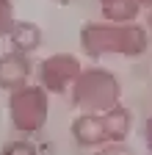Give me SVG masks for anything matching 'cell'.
<instances>
[{
    "mask_svg": "<svg viewBox=\"0 0 152 155\" xmlns=\"http://www.w3.org/2000/svg\"><path fill=\"white\" fill-rule=\"evenodd\" d=\"M149 47V33L138 22H86L80 28V50L89 58L122 55L136 58Z\"/></svg>",
    "mask_w": 152,
    "mask_h": 155,
    "instance_id": "1",
    "label": "cell"
},
{
    "mask_svg": "<svg viewBox=\"0 0 152 155\" xmlns=\"http://www.w3.org/2000/svg\"><path fill=\"white\" fill-rule=\"evenodd\" d=\"M69 97L80 114H105L122 103V83L105 67H83Z\"/></svg>",
    "mask_w": 152,
    "mask_h": 155,
    "instance_id": "2",
    "label": "cell"
},
{
    "mask_svg": "<svg viewBox=\"0 0 152 155\" xmlns=\"http://www.w3.org/2000/svg\"><path fill=\"white\" fill-rule=\"evenodd\" d=\"M50 116V91L39 83H28L8 94V122L17 133L33 136L47 125Z\"/></svg>",
    "mask_w": 152,
    "mask_h": 155,
    "instance_id": "3",
    "label": "cell"
},
{
    "mask_svg": "<svg viewBox=\"0 0 152 155\" xmlns=\"http://www.w3.org/2000/svg\"><path fill=\"white\" fill-rule=\"evenodd\" d=\"M83 72V64L78 55L72 53H55L39 61L36 67V78H39V86H44L50 94H64L75 86L78 75Z\"/></svg>",
    "mask_w": 152,
    "mask_h": 155,
    "instance_id": "4",
    "label": "cell"
},
{
    "mask_svg": "<svg viewBox=\"0 0 152 155\" xmlns=\"http://www.w3.org/2000/svg\"><path fill=\"white\" fill-rule=\"evenodd\" d=\"M31 75H33V64H31V55L25 53H17V50H6L0 55V91H17L31 83Z\"/></svg>",
    "mask_w": 152,
    "mask_h": 155,
    "instance_id": "5",
    "label": "cell"
},
{
    "mask_svg": "<svg viewBox=\"0 0 152 155\" xmlns=\"http://www.w3.org/2000/svg\"><path fill=\"white\" fill-rule=\"evenodd\" d=\"M69 133L80 150H97V147L108 144L102 114H78L69 125Z\"/></svg>",
    "mask_w": 152,
    "mask_h": 155,
    "instance_id": "6",
    "label": "cell"
},
{
    "mask_svg": "<svg viewBox=\"0 0 152 155\" xmlns=\"http://www.w3.org/2000/svg\"><path fill=\"white\" fill-rule=\"evenodd\" d=\"M6 39H8L11 50L25 53V55L36 53V50L42 47V42H44L42 28L36 25V22H31V19H17V22H14V28H11V33H8Z\"/></svg>",
    "mask_w": 152,
    "mask_h": 155,
    "instance_id": "7",
    "label": "cell"
},
{
    "mask_svg": "<svg viewBox=\"0 0 152 155\" xmlns=\"http://www.w3.org/2000/svg\"><path fill=\"white\" fill-rule=\"evenodd\" d=\"M102 122H105V133H108V141H127V136L133 130V111L127 105H116L102 114Z\"/></svg>",
    "mask_w": 152,
    "mask_h": 155,
    "instance_id": "8",
    "label": "cell"
},
{
    "mask_svg": "<svg viewBox=\"0 0 152 155\" xmlns=\"http://www.w3.org/2000/svg\"><path fill=\"white\" fill-rule=\"evenodd\" d=\"M0 155H39V150H36V144H31L28 139H14V141L3 144Z\"/></svg>",
    "mask_w": 152,
    "mask_h": 155,
    "instance_id": "9",
    "label": "cell"
},
{
    "mask_svg": "<svg viewBox=\"0 0 152 155\" xmlns=\"http://www.w3.org/2000/svg\"><path fill=\"white\" fill-rule=\"evenodd\" d=\"M14 22H17V17H14V3H11V0H0V39L11 33Z\"/></svg>",
    "mask_w": 152,
    "mask_h": 155,
    "instance_id": "10",
    "label": "cell"
},
{
    "mask_svg": "<svg viewBox=\"0 0 152 155\" xmlns=\"http://www.w3.org/2000/svg\"><path fill=\"white\" fill-rule=\"evenodd\" d=\"M94 155H136V150H133L127 141H108V144L94 150Z\"/></svg>",
    "mask_w": 152,
    "mask_h": 155,
    "instance_id": "11",
    "label": "cell"
},
{
    "mask_svg": "<svg viewBox=\"0 0 152 155\" xmlns=\"http://www.w3.org/2000/svg\"><path fill=\"white\" fill-rule=\"evenodd\" d=\"M100 8H111V6H122V3H141V0H97Z\"/></svg>",
    "mask_w": 152,
    "mask_h": 155,
    "instance_id": "12",
    "label": "cell"
},
{
    "mask_svg": "<svg viewBox=\"0 0 152 155\" xmlns=\"http://www.w3.org/2000/svg\"><path fill=\"white\" fill-rule=\"evenodd\" d=\"M144 141H147V147H149V152H152V116H149L147 125H144Z\"/></svg>",
    "mask_w": 152,
    "mask_h": 155,
    "instance_id": "13",
    "label": "cell"
},
{
    "mask_svg": "<svg viewBox=\"0 0 152 155\" xmlns=\"http://www.w3.org/2000/svg\"><path fill=\"white\" fill-rule=\"evenodd\" d=\"M147 25H149V28H152V6H149V8H147Z\"/></svg>",
    "mask_w": 152,
    "mask_h": 155,
    "instance_id": "14",
    "label": "cell"
},
{
    "mask_svg": "<svg viewBox=\"0 0 152 155\" xmlns=\"http://www.w3.org/2000/svg\"><path fill=\"white\" fill-rule=\"evenodd\" d=\"M55 3H69V0H55Z\"/></svg>",
    "mask_w": 152,
    "mask_h": 155,
    "instance_id": "15",
    "label": "cell"
}]
</instances>
